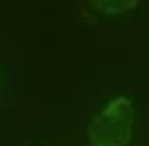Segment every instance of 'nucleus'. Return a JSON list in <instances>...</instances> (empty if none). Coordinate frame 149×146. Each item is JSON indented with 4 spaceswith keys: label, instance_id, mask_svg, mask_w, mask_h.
<instances>
[{
    "label": "nucleus",
    "instance_id": "obj_1",
    "mask_svg": "<svg viewBox=\"0 0 149 146\" xmlns=\"http://www.w3.org/2000/svg\"><path fill=\"white\" fill-rule=\"evenodd\" d=\"M134 109L126 97L111 100L88 126L91 146H126L132 138Z\"/></svg>",
    "mask_w": 149,
    "mask_h": 146
},
{
    "label": "nucleus",
    "instance_id": "obj_2",
    "mask_svg": "<svg viewBox=\"0 0 149 146\" xmlns=\"http://www.w3.org/2000/svg\"><path fill=\"white\" fill-rule=\"evenodd\" d=\"M89 2L91 7L98 12L116 15L134 9L139 0H89Z\"/></svg>",
    "mask_w": 149,
    "mask_h": 146
}]
</instances>
